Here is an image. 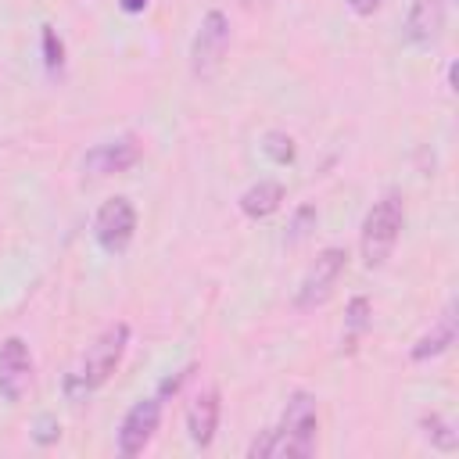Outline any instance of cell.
I'll return each instance as SVG.
<instances>
[{
	"label": "cell",
	"instance_id": "cell-10",
	"mask_svg": "<svg viewBox=\"0 0 459 459\" xmlns=\"http://www.w3.org/2000/svg\"><path fill=\"white\" fill-rule=\"evenodd\" d=\"M445 29V0H412L405 14V36L412 43H434Z\"/></svg>",
	"mask_w": 459,
	"mask_h": 459
},
{
	"label": "cell",
	"instance_id": "cell-9",
	"mask_svg": "<svg viewBox=\"0 0 459 459\" xmlns=\"http://www.w3.org/2000/svg\"><path fill=\"white\" fill-rule=\"evenodd\" d=\"M136 158H140L136 140H133V136H118V140H108V143H97V147L86 154L82 169H86L90 176H111V172H126Z\"/></svg>",
	"mask_w": 459,
	"mask_h": 459
},
{
	"label": "cell",
	"instance_id": "cell-5",
	"mask_svg": "<svg viewBox=\"0 0 459 459\" xmlns=\"http://www.w3.org/2000/svg\"><path fill=\"white\" fill-rule=\"evenodd\" d=\"M226 47H230V22L222 11H208L197 25V36H194V47H190V65H194V75L208 79L219 72L222 57H226Z\"/></svg>",
	"mask_w": 459,
	"mask_h": 459
},
{
	"label": "cell",
	"instance_id": "cell-18",
	"mask_svg": "<svg viewBox=\"0 0 459 459\" xmlns=\"http://www.w3.org/2000/svg\"><path fill=\"white\" fill-rule=\"evenodd\" d=\"M57 434H61V427H57L50 416H43V420H39V430H36V441H39V445H50Z\"/></svg>",
	"mask_w": 459,
	"mask_h": 459
},
{
	"label": "cell",
	"instance_id": "cell-3",
	"mask_svg": "<svg viewBox=\"0 0 459 459\" xmlns=\"http://www.w3.org/2000/svg\"><path fill=\"white\" fill-rule=\"evenodd\" d=\"M402 197L398 194H384L369 212H366V219H362V237H359V244H362V262L369 265V269H377V265H384L387 258H391V251H394V244H398V233H402Z\"/></svg>",
	"mask_w": 459,
	"mask_h": 459
},
{
	"label": "cell",
	"instance_id": "cell-6",
	"mask_svg": "<svg viewBox=\"0 0 459 459\" xmlns=\"http://www.w3.org/2000/svg\"><path fill=\"white\" fill-rule=\"evenodd\" d=\"M133 230H136V208L126 197H111L100 204V212L93 219V233L104 251H111V255L122 251L133 240Z\"/></svg>",
	"mask_w": 459,
	"mask_h": 459
},
{
	"label": "cell",
	"instance_id": "cell-11",
	"mask_svg": "<svg viewBox=\"0 0 459 459\" xmlns=\"http://www.w3.org/2000/svg\"><path fill=\"white\" fill-rule=\"evenodd\" d=\"M215 427H219V394L215 391H201L190 409H186V430H190V441L197 448H208L212 437H215Z\"/></svg>",
	"mask_w": 459,
	"mask_h": 459
},
{
	"label": "cell",
	"instance_id": "cell-12",
	"mask_svg": "<svg viewBox=\"0 0 459 459\" xmlns=\"http://www.w3.org/2000/svg\"><path fill=\"white\" fill-rule=\"evenodd\" d=\"M455 344V305H448L441 316H437V323L412 344V359L416 362H423V359H434V355H441V351H448Z\"/></svg>",
	"mask_w": 459,
	"mask_h": 459
},
{
	"label": "cell",
	"instance_id": "cell-15",
	"mask_svg": "<svg viewBox=\"0 0 459 459\" xmlns=\"http://www.w3.org/2000/svg\"><path fill=\"white\" fill-rule=\"evenodd\" d=\"M366 326H369V301H366V298H351V305H348V333H344V341L355 344L359 333H362Z\"/></svg>",
	"mask_w": 459,
	"mask_h": 459
},
{
	"label": "cell",
	"instance_id": "cell-21",
	"mask_svg": "<svg viewBox=\"0 0 459 459\" xmlns=\"http://www.w3.org/2000/svg\"><path fill=\"white\" fill-rule=\"evenodd\" d=\"M240 4H244V7H251V4H258V0H240Z\"/></svg>",
	"mask_w": 459,
	"mask_h": 459
},
{
	"label": "cell",
	"instance_id": "cell-14",
	"mask_svg": "<svg viewBox=\"0 0 459 459\" xmlns=\"http://www.w3.org/2000/svg\"><path fill=\"white\" fill-rule=\"evenodd\" d=\"M423 427H427V437L441 448V452H452L455 445H459V434H455V427L448 423V420H441L437 412L434 416H423Z\"/></svg>",
	"mask_w": 459,
	"mask_h": 459
},
{
	"label": "cell",
	"instance_id": "cell-17",
	"mask_svg": "<svg viewBox=\"0 0 459 459\" xmlns=\"http://www.w3.org/2000/svg\"><path fill=\"white\" fill-rule=\"evenodd\" d=\"M43 54H47V68H61L65 47H61V39H57V32L50 25H43Z\"/></svg>",
	"mask_w": 459,
	"mask_h": 459
},
{
	"label": "cell",
	"instance_id": "cell-4",
	"mask_svg": "<svg viewBox=\"0 0 459 459\" xmlns=\"http://www.w3.org/2000/svg\"><path fill=\"white\" fill-rule=\"evenodd\" d=\"M344 265H348V255H344L341 247H326V251H319L316 262L308 265V273H305L301 283H298L294 305H298V308H319V305L333 294V287H337Z\"/></svg>",
	"mask_w": 459,
	"mask_h": 459
},
{
	"label": "cell",
	"instance_id": "cell-16",
	"mask_svg": "<svg viewBox=\"0 0 459 459\" xmlns=\"http://www.w3.org/2000/svg\"><path fill=\"white\" fill-rule=\"evenodd\" d=\"M262 151H265L276 165H287V161L294 158V140H290L287 133H269L265 143H262Z\"/></svg>",
	"mask_w": 459,
	"mask_h": 459
},
{
	"label": "cell",
	"instance_id": "cell-1",
	"mask_svg": "<svg viewBox=\"0 0 459 459\" xmlns=\"http://www.w3.org/2000/svg\"><path fill=\"white\" fill-rule=\"evenodd\" d=\"M316 427H319V416H316V398L298 391L287 398V409L280 416V427L265 430L262 437H255V445L247 448L251 455H276V459H305L312 455L316 448Z\"/></svg>",
	"mask_w": 459,
	"mask_h": 459
},
{
	"label": "cell",
	"instance_id": "cell-7",
	"mask_svg": "<svg viewBox=\"0 0 459 459\" xmlns=\"http://www.w3.org/2000/svg\"><path fill=\"white\" fill-rule=\"evenodd\" d=\"M32 387V355L22 337H7L0 344V394L7 402H22Z\"/></svg>",
	"mask_w": 459,
	"mask_h": 459
},
{
	"label": "cell",
	"instance_id": "cell-13",
	"mask_svg": "<svg viewBox=\"0 0 459 459\" xmlns=\"http://www.w3.org/2000/svg\"><path fill=\"white\" fill-rule=\"evenodd\" d=\"M280 201H283V186L276 179H262V183H255L240 194V212L247 219H265L280 208Z\"/></svg>",
	"mask_w": 459,
	"mask_h": 459
},
{
	"label": "cell",
	"instance_id": "cell-20",
	"mask_svg": "<svg viewBox=\"0 0 459 459\" xmlns=\"http://www.w3.org/2000/svg\"><path fill=\"white\" fill-rule=\"evenodd\" d=\"M118 4H122V11H129V14H136V11L147 7V0H118Z\"/></svg>",
	"mask_w": 459,
	"mask_h": 459
},
{
	"label": "cell",
	"instance_id": "cell-2",
	"mask_svg": "<svg viewBox=\"0 0 459 459\" xmlns=\"http://www.w3.org/2000/svg\"><path fill=\"white\" fill-rule=\"evenodd\" d=\"M126 341H129V326H126V323L108 326V330L86 348L79 369L68 377V394L79 398V394L97 391V387L115 373V366H118V359H122V351H126Z\"/></svg>",
	"mask_w": 459,
	"mask_h": 459
},
{
	"label": "cell",
	"instance_id": "cell-19",
	"mask_svg": "<svg viewBox=\"0 0 459 459\" xmlns=\"http://www.w3.org/2000/svg\"><path fill=\"white\" fill-rule=\"evenodd\" d=\"M348 7H351L355 14H373V11L380 7V0H348Z\"/></svg>",
	"mask_w": 459,
	"mask_h": 459
},
{
	"label": "cell",
	"instance_id": "cell-8",
	"mask_svg": "<svg viewBox=\"0 0 459 459\" xmlns=\"http://www.w3.org/2000/svg\"><path fill=\"white\" fill-rule=\"evenodd\" d=\"M158 420H161V402H158V398L136 402V405L122 416V423H118V452H122V455H140V452L147 448V441L154 437Z\"/></svg>",
	"mask_w": 459,
	"mask_h": 459
}]
</instances>
